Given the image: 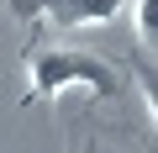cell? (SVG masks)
<instances>
[{
    "label": "cell",
    "mask_w": 158,
    "mask_h": 153,
    "mask_svg": "<svg viewBox=\"0 0 158 153\" xmlns=\"http://www.w3.org/2000/svg\"><path fill=\"white\" fill-rule=\"evenodd\" d=\"M16 11L21 16H42V21L74 32V27H106V21H116L127 11V0H16Z\"/></svg>",
    "instance_id": "7a4b0ae2"
},
{
    "label": "cell",
    "mask_w": 158,
    "mask_h": 153,
    "mask_svg": "<svg viewBox=\"0 0 158 153\" xmlns=\"http://www.w3.org/2000/svg\"><path fill=\"white\" fill-rule=\"evenodd\" d=\"M142 95H148V116H153V127H158V69L142 74Z\"/></svg>",
    "instance_id": "277c9868"
},
{
    "label": "cell",
    "mask_w": 158,
    "mask_h": 153,
    "mask_svg": "<svg viewBox=\"0 0 158 153\" xmlns=\"http://www.w3.org/2000/svg\"><path fill=\"white\" fill-rule=\"evenodd\" d=\"M69 90H90L95 100H116L121 79L95 53H74V48H42V53H32V95L37 100H58Z\"/></svg>",
    "instance_id": "6da1fadb"
},
{
    "label": "cell",
    "mask_w": 158,
    "mask_h": 153,
    "mask_svg": "<svg viewBox=\"0 0 158 153\" xmlns=\"http://www.w3.org/2000/svg\"><path fill=\"white\" fill-rule=\"evenodd\" d=\"M85 153H111V148H100V142H85Z\"/></svg>",
    "instance_id": "5b68a950"
},
{
    "label": "cell",
    "mask_w": 158,
    "mask_h": 153,
    "mask_svg": "<svg viewBox=\"0 0 158 153\" xmlns=\"http://www.w3.org/2000/svg\"><path fill=\"white\" fill-rule=\"evenodd\" d=\"M132 21L148 48H158V0H132Z\"/></svg>",
    "instance_id": "3957f363"
}]
</instances>
